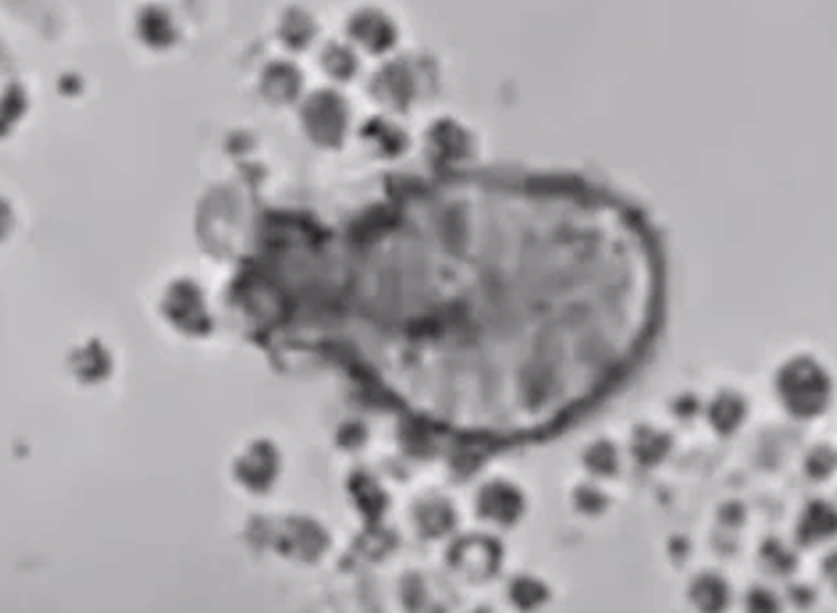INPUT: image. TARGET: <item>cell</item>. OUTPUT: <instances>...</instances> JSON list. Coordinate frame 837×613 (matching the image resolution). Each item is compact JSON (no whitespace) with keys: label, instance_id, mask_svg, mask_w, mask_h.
I'll return each mask as SVG.
<instances>
[{"label":"cell","instance_id":"cell-1","mask_svg":"<svg viewBox=\"0 0 837 613\" xmlns=\"http://www.w3.org/2000/svg\"><path fill=\"white\" fill-rule=\"evenodd\" d=\"M777 395L781 406L790 410L798 419H811L827 408L833 384L829 373L809 355L787 360L777 373Z\"/></svg>","mask_w":837,"mask_h":613},{"label":"cell","instance_id":"cell-2","mask_svg":"<svg viewBox=\"0 0 837 613\" xmlns=\"http://www.w3.org/2000/svg\"><path fill=\"white\" fill-rule=\"evenodd\" d=\"M837 533V507L829 501H811L800 514L798 523V539L803 544H818L827 542Z\"/></svg>","mask_w":837,"mask_h":613},{"label":"cell","instance_id":"cell-3","mask_svg":"<svg viewBox=\"0 0 837 613\" xmlns=\"http://www.w3.org/2000/svg\"><path fill=\"white\" fill-rule=\"evenodd\" d=\"M693 603L704 613H723L729 605V587L718 576H701L693 585Z\"/></svg>","mask_w":837,"mask_h":613},{"label":"cell","instance_id":"cell-4","mask_svg":"<svg viewBox=\"0 0 837 613\" xmlns=\"http://www.w3.org/2000/svg\"><path fill=\"white\" fill-rule=\"evenodd\" d=\"M742 419H744L742 397L736 395L718 397V403L712 406V425H715L720 432H731V429L742 425Z\"/></svg>","mask_w":837,"mask_h":613},{"label":"cell","instance_id":"cell-5","mask_svg":"<svg viewBox=\"0 0 837 613\" xmlns=\"http://www.w3.org/2000/svg\"><path fill=\"white\" fill-rule=\"evenodd\" d=\"M837 467V453L829 446H818L811 451V456L805 459V470L811 477H827L829 472Z\"/></svg>","mask_w":837,"mask_h":613},{"label":"cell","instance_id":"cell-6","mask_svg":"<svg viewBox=\"0 0 837 613\" xmlns=\"http://www.w3.org/2000/svg\"><path fill=\"white\" fill-rule=\"evenodd\" d=\"M747 611L749 613H781L779 598L766 587H755L747 598Z\"/></svg>","mask_w":837,"mask_h":613},{"label":"cell","instance_id":"cell-7","mask_svg":"<svg viewBox=\"0 0 837 613\" xmlns=\"http://www.w3.org/2000/svg\"><path fill=\"white\" fill-rule=\"evenodd\" d=\"M763 560H766L768 568H771V571H777V574L790 571V568L795 566V557H792L787 550H781L777 542L766 544V550H763Z\"/></svg>","mask_w":837,"mask_h":613},{"label":"cell","instance_id":"cell-8","mask_svg":"<svg viewBox=\"0 0 837 613\" xmlns=\"http://www.w3.org/2000/svg\"><path fill=\"white\" fill-rule=\"evenodd\" d=\"M824 576H827L829 585H833L837 590V552L827 555V560H824Z\"/></svg>","mask_w":837,"mask_h":613},{"label":"cell","instance_id":"cell-9","mask_svg":"<svg viewBox=\"0 0 837 613\" xmlns=\"http://www.w3.org/2000/svg\"><path fill=\"white\" fill-rule=\"evenodd\" d=\"M9 224H11V213H9V206H5L3 200H0V235H3V232L9 230Z\"/></svg>","mask_w":837,"mask_h":613}]
</instances>
